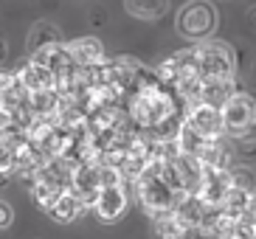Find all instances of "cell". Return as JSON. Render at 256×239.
<instances>
[{"instance_id": "9c48e42d", "label": "cell", "mask_w": 256, "mask_h": 239, "mask_svg": "<svg viewBox=\"0 0 256 239\" xmlns=\"http://www.w3.org/2000/svg\"><path fill=\"white\" fill-rule=\"evenodd\" d=\"M17 79L26 84V90H28V93H34V90H51L54 82H56L54 70H48V68L37 65V62H26V65L20 68Z\"/></svg>"}, {"instance_id": "9a60e30c", "label": "cell", "mask_w": 256, "mask_h": 239, "mask_svg": "<svg viewBox=\"0 0 256 239\" xmlns=\"http://www.w3.org/2000/svg\"><path fill=\"white\" fill-rule=\"evenodd\" d=\"M12 222H14V208H12L6 200H0V231L8 228Z\"/></svg>"}, {"instance_id": "277c9868", "label": "cell", "mask_w": 256, "mask_h": 239, "mask_svg": "<svg viewBox=\"0 0 256 239\" xmlns=\"http://www.w3.org/2000/svg\"><path fill=\"white\" fill-rule=\"evenodd\" d=\"M192 51H194V62H197L200 79L234 76L236 62H234V51L228 48V45L211 42V37H208V40H203V42H197V48H192Z\"/></svg>"}, {"instance_id": "52a82bcc", "label": "cell", "mask_w": 256, "mask_h": 239, "mask_svg": "<svg viewBox=\"0 0 256 239\" xmlns=\"http://www.w3.org/2000/svg\"><path fill=\"white\" fill-rule=\"evenodd\" d=\"M70 188H74V194L82 200V206H90L93 208V200H96L98 188H102V172L93 169V166H82V169H76L70 174Z\"/></svg>"}, {"instance_id": "2e32d148", "label": "cell", "mask_w": 256, "mask_h": 239, "mask_svg": "<svg viewBox=\"0 0 256 239\" xmlns=\"http://www.w3.org/2000/svg\"><path fill=\"white\" fill-rule=\"evenodd\" d=\"M14 82V76H6V74H0V107H3V96H6V90L8 84Z\"/></svg>"}, {"instance_id": "8992f818", "label": "cell", "mask_w": 256, "mask_h": 239, "mask_svg": "<svg viewBox=\"0 0 256 239\" xmlns=\"http://www.w3.org/2000/svg\"><path fill=\"white\" fill-rule=\"evenodd\" d=\"M93 208L102 222H116L127 208V194H124L121 183H102L96 200H93Z\"/></svg>"}, {"instance_id": "4fadbf2b", "label": "cell", "mask_w": 256, "mask_h": 239, "mask_svg": "<svg viewBox=\"0 0 256 239\" xmlns=\"http://www.w3.org/2000/svg\"><path fill=\"white\" fill-rule=\"evenodd\" d=\"M51 42H62V34L56 26H51V22H37L34 28H31V37H28V48L31 51H37V48H42V45H51Z\"/></svg>"}, {"instance_id": "6da1fadb", "label": "cell", "mask_w": 256, "mask_h": 239, "mask_svg": "<svg viewBox=\"0 0 256 239\" xmlns=\"http://www.w3.org/2000/svg\"><path fill=\"white\" fill-rule=\"evenodd\" d=\"M136 192H138V197H141L144 208L150 211L155 220L169 214L172 208H178V202H180L183 197H188V194H180V192L169 183V178H166L164 169H160V160H152V158H150V164L138 172Z\"/></svg>"}, {"instance_id": "e0dca14e", "label": "cell", "mask_w": 256, "mask_h": 239, "mask_svg": "<svg viewBox=\"0 0 256 239\" xmlns=\"http://www.w3.org/2000/svg\"><path fill=\"white\" fill-rule=\"evenodd\" d=\"M3 54H6V45H3V42H0V56H3Z\"/></svg>"}, {"instance_id": "ba28073f", "label": "cell", "mask_w": 256, "mask_h": 239, "mask_svg": "<svg viewBox=\"0 0 256 239\" xmlns=\"http://www.w3.org/2000/svg\"><path fill=\"white\" fill-rule=\"evenodd\" d=\"M70 60L79 68H90V65H102L104 62V45L96 37H79L74 42H68Z\"/></svg>"}, {"instance_id": "5bb4252c", "label": "cell", "mask_w": 256, "mask_h": 239, "mask_svg": "<svg viewBox=\"0 0 256 239\" xmlns=\"http://www.w3.org/2000/svg\"><path fill=\"white\" fill-rule=\"evenodd\" d=\"M228 178H231V186H240V188L254 192V174H250L248 169H234V172H228Z\"/></svg>"}, {"instance_id": "5b68a950", "label": "cell", "mask_w": 256, "mask_h": 239, "mask_svg": "<svg viewBox=\"0 0 256 239\" xmlns=\"http://www.w3.org/2000/svg\"><path fill=\"white\" fill-rule=\"evenodd\" d=\"M186 127H192L197 135H203V138H220L222 132V112H220L217 104H211V102H192V110L186 112V118H183Z\"/></svg>"}, {"instance_id": "8fae6325", "label": "cell", "mask_w": 256, "mask_h": 239, "mask_svg": "<svg viewBox=\"0 0 256 239\" xmlns=\"http://www.w3.org/2000/svg\"><path fill=\"white\" fill-rule=\"evenodd\" d=\"M124 8L138 20H160L169 12V0H124Z\"/></svg>"}, {"instance_id": "7c38bea8", "label": "cell", "mask_w": 256, "mask_h": 239, "mask_svg": "<svg viewBox=\"0 0 256 239\" xmlns=\"http://www.w3.org/2000/svg\"><path fill=\"white\" fill-rule=\"evenodd\" d=\"M234 236H256V194L234 217Z\"/></svg>"}, {"instance_id": "30bf717a", "label": "cell", "mask_w": 256, "mask_h": 239, "mask_svg": "<svg viewBox=\"0 0 256 239\" xmlns=\"http://www.w3.org/2000/svg\"><path fill=\"white\" fill-rule=\"evenodd\" d=\"M48 211H51V217L56 220V222H74V220L84 211V206H82V200L74 194V188L68 186L56 200H54V206Z\"/></svg>"}, {"instance_id": "3957f363", "label": "cell", "mask_w": 256, "mask_h": 239, "mask_svg": "<svg viewBox=\"0 0 256 239\" xmlns=\"http://www.w3.org/2000/svg\"><path fill=\"white\" fill-rule=\"evenodd\" d=\"M217 22H220V17H217L214 3H208V0H192V3L180 6V12L174 17V31L183 40L203 42V40L214 37Z\"/></svg>"}, {"instance_id": "7a4b0ae2", "label": "cell", "mask_w": 256, "mask_h": 239, "mask_svg": "<svg viewBox=\"0 0 256 239\" xmlns=\"http://www.w3.org/2000/svg\"><path fill=\"white\" fill-rule=\"evenodd\" d=\"M222 112V132L228 138H256V96L234 90L220 104Z\"/></svg>"}]
</instances>
